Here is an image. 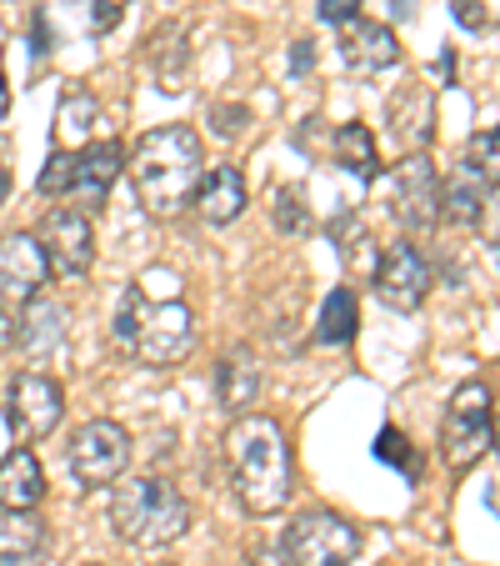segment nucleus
<instances>
[{
	"label": "nucleus",
	"instance_id": "f257e3e1",
	"mask_svg": "<svg viewBox=\"0 0 500 566\" xmlns=\"http://www.w3.org/2000/svg\"><path fill=\"white\" fill-rule=\"evenodd\" d=\"M116 346L140 366H181L195 352V311L171 271H150L126 286L116 311Z\"/></svg>",
	"mask_w": 500,
	"mask_h": 566
},
{
	"label": "nucleus",
	"instance_id": "f03ea898",
	"mask_svg": "<svg viewBox=\"0 0 500 566\" xmlns=\"http://www.w3.org/2000/svg\"><path fill=\"white\" fill-rule=\"evenodd\" d=\"M225 471L231 492L251 516H276L296 492V467H290V441L276 417L245 411L225 431Z\"/></svg>",
	"mask_w": 500,
	"mask_h": 566
},
{
	"label": "nucleus",
	"instance_id": "7ed1b4c3",
	"mask_svg": "<svg viewBox=\"0 0 500 566\" xmlns=\"http://www.w3.org/2000/svg\"><path fill=\"white\" fill-rule=\"evenodd\" d=\"M126 171L136 186V201L146 206L156 221H175L191 211L195 186L205 171L201 136L191 126H156L126 150Z\"/></svg>",
	"mask_w": 500,
	"mask_h": 566
},
{
	"label": "nucleus",
	"instance_id": "20e7f679",
	"mask_svg": "<svg viewBox=\"0 0 500 566\" xmlns=\"http://www.w3.org/2000/svg\"><path fill=\"white\" fill-rule=\"evenodd\" d=\"M110 532L126 546H140V552L171 546L191 532V502L160 476L116 481V492H110Z\"/></svg>",
	"mask_w": 500,
	"mask_h": 566
},
{
	"label": "nucleus",
	"instance_id": "39448f33",
	"mask_svg": "<svg viewBox=\"0 0 500 566\" xmlns=\"http://www.w3.org/2000/svg\"><path fill=\"white\" fill-rule=\"evenodd\" d=\"M490 421H496V396L486 381H460L450 391V407L440 417V457L450 471H470L490 457Z\"/></svg>",
	"mask_w": 500,
	"mask_h": 566
},
{
	"label": "nucleus",
	"instance_id": "423d86ee",
	"mask_svg": "<svg viewBox=\"0 0 500 566\" xmlns=\"http://www.w3.org/2000/svg\"><path fill=\"white\" fill-rule=\"evenodd\" d=\"M385 196H391L385 206H391L401 231L426 235L440 226V176L426 150H405V156L395 160L391 176H385Z\"/></svg>",
	"mask_w": 500,
	"mask_h": 566
},
{
	"label": "nucleus",
	"instance_id": "0eeeda50",
	"mask_svg": "<svg viewBox=\"0 0 500 566\" xmlns=\"http://www.w3.org/2000/svg\"><path fill=\"white\" fill-rule=\"evenodd\" d=\"M290 566H351L361 556V526L341 512H300L280 542Z\"/></svg>",
	"mask_w": 500,
	"mask_h": 566
},
{
	"label": "nucleus",
	"instance_id": "6e6552de",
	"mask_svg": "<svg viewBox=\"0 0 500 566\" xmlns=\"http://www.w3.org/2000/svg\"><path fill=\"white\" fill-rule=\"evenodd\" d=\"M65 461H71V476L81 481L86 492L116 486L130 467V431L110 417L86 421V427H75L71 447H65Z\"/></svg>",
	"mask_w": 500,
	"mask_h": 566
},
{
	"label": "nucleus",
	"instance_id": "1a4fd4ad",
	"mask_svg": "<svg viewBox=\"0 0 500 566\" xmlns=\"http://www.w3.org/2000/svg\"><path fill=\"white\" fill-rule=\"evenodd\" d=\"M31 235L41 241L51 276L75 281L96 266V226H91V216L81 206H51Z\"/></svg>",
	"mask_w": 500,
	"mask_h": 566
},
{
	"label": "nucleus",
	"instance_id": "9d476101",
	"mask_svg": "<svg viewBox=\"0 0 500 566\" xmlns=\"http://www.w3.org/2000/svg\"><path fill=\"white\" fill-rule=\"evenodd\" d=\"M6 417L21 441H45L65 417V391L45 371H15L6 386Z\"/></svg>",
	"mask_w": 500,
	"mask_h": 566
},
{
	"label": "nucleus",
	"instance_id": "9b49d317",
	"mask_svg": "<svg viewBox=\"0 0 500 566\" xmlns=\"http://www.w3.org/2000/svg\"><path fill=\"white\" fill-rule=\"evenodd\" d=\"M371 291L381 306L391 311H421V301L430 296V261L421 256V247L395 241L371 271Z\"/></svg>",
	"mask_w": 500,
	"mask_h": 566
},
{
	"label": "nucleus",
	"instance_id": "f8f14e48",
	"mask_svg": "<svg viewBox=\"0 0 500 566\" xmlns=\"http://www.w3.org/2000/svg\"><path fill=\"white\" fill-rule=\"evenodd\" d=\"M51 281L45 251L31 231H6L0 235V306H25L35 301Z\"/></svg>",
	"mask_w": 500,
	"mask_h": 566
},
{
	"label": "nucleus",
	"instance_id": "ddd939ff",
	"mask_svg": "<svg viewBox=\"0 0 500 566\" xmlns=\"http://www.w3.org/2000/svg\"><path fill=\"white\" fill-rule=\"evenodd\" d=\"M341 65L361 81L381 71H395L401 65V41H395V25L375 21V15H355V21L341 25Z\"/></svg>",
	"mask_w": 500,
	"mask_h": 566
},
{
	"label": "nucleus",
	"instance_id": "4468645a",
	"mask_svg": "<svg viewBox=\"0 0 500 566\" xmlns=\"http://www.w3.org/2000/svg\"><path fill=\"white\" fill-rule=\"evenodd\" d=\"M120 171H126V146L120 140H91L81 156H75V181H71V196L81 201V211H100L110 196V186L120 181Z\"/></svg>",
	"mask_w": 500,
	"mask_h": 566
},
{
	"label": "nucleus",
	"instance_id": "2eb2a0df",
	"mask_svg": "<svg viewBox=\"0 0 500 566\" xmlns=\"http://www.w3.org/2000/svg\"><path fill=\"white\" fill-rule=\"evenodd\" d=\"M191 206H195V216H201L205 226H231V221H241L245 206H251V186H245V171H241V166H231V160H221V166H205Z\"/></svg>",
	"mask_w": 500,
	"mask_h": 566
},
{
	"label": "nucleus",
	"instance_id": "dca6fc26",
	"mask_svg": "<svg viewBox=\"0 0 500 566\" xmlns=\"http://www.w3.org/2000/svg\"><path fill=\"white\" fill-rule=\"evenodd\" d=\"M260 386H266V366H260L256 346H231L215 366V396H221V411L245 417V411L260 401Z\"/></svg>",
	"mask_w": 500,
	"mask_h": 566
},
{
	"label": "nucleus",
	"instance_id": "f3484780",
	"mask_svg": "<svg viewBox=\"0 0 500 566\" xmlns=\"http://www.w3.org/2000/svg\"><path fill=\"white\" fill-rule=\"evenodd\" d=\"M385 120H391V136L405 150H426L436 140V96H430V86H421V81L401 86L385 106Z\"/></svg>",
	"mask_w": 500,
	"mask_h": 566
},
{
	"label": "nucleus",
	"instance_id": "a211bd4d",
	"mask_svg": "<svg viewBox=\"0 0 500 566\" xmlns=\"http://www.w3.org/2000/svg\"><path fill=\"white\" fill-rule=\"evenodd\" d=\"M45 502V471L31 447L0 457V512H35Z\"/></svg>",
	"mask_w": 500,
	"mask_h": 566
},
{
	"label": "nucleus",
	"instance_id": "6ab92c4d",
	"mask_svg": "<svg viewBox=\"0 0 500 566\" xmlns=\"http://www.w3.org/2000/svg\"><path fill=\"white\" fill-rule=\"evenodd\" d=\"M51 552V526L41 512H0V566H41Z\"/></svg>",
	"mask_w": 500,
	"mask_h": 566
},
{
	"label": "nucleus",
	"instance_id": "aec40b11",
	"mask_svg": "<svg viewBox=\"0 0 500 566\" xmlns=\"http://www.w3.org/2000/svg\"><path fill=\"white\" fill-rule=\"evenodd\" d=\"M146 65L150 75H156V86L166 91V96H181L185 86H191V61H185V31L181 25H160L156 35L146 41Z\"/></svg>",
	"mask_w": 500,
	"mask_h": 566
},
{
	"label": "nucleus",
	"instance_id": "412c9836",
	"mask_svg": "<svg viewBox=\"0 0 500 566\" xmlns=\"http://www.w3.org/2000/svg\"><path fill=\"white\" fill-rule=\"evenodd\" d=\"M100 136V101L91 91H65L55 106V146L61 150H86Z\"/></svg>",
	"mask_w": 500,
	"mask_h": 566
},
{
	"label": "nucleus",
	"instance_id": "4be33fe9",
	"mask_svg": "<svg viewBox=\"0 0 500 566\" xmlns=\"http://www.w3.org/2000/svg\"><path fill=\"white\" fill-rule=\"evenodd\" d=\"M330 156L341 171L355 176V186H371L381 176V150H375V136L365 120H345L336 136H330Z\"/></svg>",
	"mask_w": 500,
	"mask_h": 566
},
{
	"label": "nucleus",
	"instance_id": "5701e85b",
	"mask_svg": "<svg viewBox=\"0 0 500 566\" xmlns=\"http://www.w3.org/2000/svg\"><path fill=\"white\" fill-rule=\"evenodd\" d=\"M25 316H21V342L15 346H25L31 356H45V352H61L65 346V311H61V301H25Z\"/></svg>",
	"mask_w": 500,
	"mask_h": 566
},
{
	"label": "nucleus",
	"instance_id": "b1692460",
	"mask_svg": "<svg viewBox=\"0 0 500 566\" xmlns=\"http://www.w3.org/2000/svg\"><path fill=\"white\" fill-rule=\"evenodd\" d=\"M486 196H490V186L480 181L476 171H466V166H460L450 181H440V221H450V226H476V216H480V206H486Z\"/></svg>",
	"mask_w": 500,
	"mask_h": 566
},
{
	"label": "nucleus",
	"instance_id": "393cba45",
	"mask_svg": "<svg viewBox=\"0 0 500 566\" xmlns=\"http://www.w3.org/2000/svg\"><path fill=\"white\" fill-rule=\"evenodd\" d=\"M355 332H361V306H355V291L351 286H336L320 306L316 321V342L320 346H351Z\"/></svg>",
	"mask_w": 500,
	"mask_h": 566
},
{
	"label": "nucleus",
	"instance_id": "a878e982",
	"mask_svg": "<svg viewBox=\"0 0 500 566\" xmlns=\"http://www.w3.org/2000/svg\"><path fill=\"white\" fill-rule=\"evenodd\" d=\"M375 461H381V467H395L405 481H421V471H426V457L405 441L401 427H381V437H375Z\"/></svg>",
	"mask_w": 500,
	"mask_h": 566
},
{
	"label": "nucleus",
	"instance_id": "bb28decb",
	"mask_svg": "<svg viewBox=\"0 0 500 566\" xmlns=\"http://www.w3.org/2000/svg\"><path fill=\"white\" fill-rule=\"evenodd\" d=\"M466 171H476L486 186H500V126L490 130H476L466 140V160H460Z\"/></svg>",
	"mask_w": 500,
	"mask_h": 566
},
{
	"label": "nucleus",
	"instance_id": "cd10ccee",
	"mask_svg": "<svg viewBox=\"0 0 500 566\" xmlns=\"http://www.w3.org/2000/svg\"><path fill=\"white\" fill-rule=\"evenodd\" d=\"M71 11H81V31L86 35H110L126 21L130 0H71Z\"/></svg>",
	"mask_w": 500,
	"mask_h": 566
},
{
	"label": "nucleus",
	"instance_id": "c85d7f7f",
	"mask_svg": "<svg viewBox=\"0 0 500 566\" xmlns=\"http://www.w3.org/2000/svg\"><path fill=\"white\" fill-rule=\"evenodd\" d=\"M270 216H276V231H286V235H306V231H310L306 191H296V186H280L276 201H270Z\"/></svg>",
	"mask_w": 500,
	"mask_h": 566
},
{
	"label": "nucleus",
	"instance_id": "c756f323",
	"mask_svg": "<svg viewBox=\"0 0 500 566\" xmlns=\"http://www.w3.org/2000/svg\"><path fill=\"white\" fill-rule=\"evenodd\" d=\"M71 181H75V150H51V160L41 166V176H35V191L41 196H71Z\"/></svg>",
	"mask_w": 500,
	"mask_h": 566
},
{
	"label": "nucleus",
	"instance_id": "7c9ffc66",
	"mask_svg": "<svg viewBox=\"0 0 500 566\" xmlns=\"http://www.w3.org/2000/svg\"><path fill=\"white\" fill-rule=\"evenodd\" d=\"M450 15L466 31H500V0H450Z\"/></svg>",
	"mask_w": 500,
	"mask_h": 566
},
{
	"label": "nucleus",
	"instance_id": "2f4dec72",
	"mask_svg": "<svg viewBox=\"0 0 500 566\" xmlns=\"http://www.w3.org/2000/svg\"><path fill=\"white\" fill-rule=\"evenodd\" d=\"M245 126H251V106H211V130L221 140L245 136Z\"/></svg>",
	"mask_w": 500,
	"mask_h": 566
},
{
	"label": "nucleus",
	"instance_id": "473e14b6",
	"mask_svg": "<svg viewBox=\"0 0 500 566\" xmlns=\"http://www.w3.org/2000/svg\"><path fill=\"white\" fill-rule=\"evenodd\" d=\"M476 226H480V235H486V247L500 256V186H490V196H486V206H480Z\"/></svg>",
	"mask_w": 500,
	"mask_h": 566
},
{
	"label": "nucleus",
	"instance_id": "72a5a7b5",
	"mask_svg": "<svg viewBox=\"0 0 500 566\" xmlns=\"http://www.w3.org/2000/svg\"><path fill=\"white\" fill-rule=\"evenodd\" d=\"M355 15H361V0H320V21H330V25H345Z\"/></svg>",
	"mask_w": 500,
	"mask_h": 566
},
{
	"label": "nucleus",
	"instance_id": "f704fd0d",
	"mask_svg": "<svg viewBox=\"0 0 500 566\" xmlns=\"http://www.w3.org/2000/svg\"><path fill=\"white\" fill-rule=\"evenodd\" d=\"M15 342H21V316L11 306H0V352H11Z\"/></svg>",
	"mask_w": 500,
	"mask_h": 566
},
{
	"label": "nucleus",
	"instance_id": "c9c22d12",
	"mask_svg": "<svg viewBox=\"0 0 500 566\" xmlns=\"http://www.w3.org/2000/svg\"><path fill=\"white\" fill-rule=\"evenodd\" d=\"M310 65H316V41L300 35V41L290 45V71H310Z\"/></svg>",
	"mask_w": 500,
	"mask_h": 566
},
{
	"label": "nucleus",
	"instance_id": "e433bc0d",
	"mask_svg": "<svg viewBox=\"0 0 500 566\" xmlns=\"http://www.w3.org/2000/svg\"><path fill=\"white\" fill-rule=\"evenodd\" d=\"M405 15H411V0H385V15H381V21H385V25L405 21Z\"/></svg>",
	"mask_w": 500,
	"mask_h": 566
},
{
	"label": "nucleus",
	"instance_id": "4c0bfd02",
	"mask_svg": "<svg viewBox=\"0 0 500 566\" xmlns=\"http://www.w3.org/2000/svg\"><path fill=\"white\" fill-rule=\"evenodd\" d=\"M11 111V81H6V55H0V120Z\"/></svg>",
	"mask_w": 500,
	"mask_h": 566
},
{
	"label": "nucleus",
	"instance_id": "58836bf2",
	"mask_svg": "<svg viewBox=\"0 0 500 566\" xmlns=\"http://www.w3.org/2000/svg\"><path fill=\"white\" fill-rule=\"evenodd\" d=\"M6 196H11V171L0 166V206H6Z\"/></svg>",
	"mask_w": 500,
	"mask_h": 566
},
{
	"label": "nucleus",
	"instance_id": "ea45409f",
	"mask_svg": "<svg viewBox=\"0 0 500 566\" xmlns=\"http://www.w3.org/2000/svg\"><path fill=\"white\" fill-rule=\"evenodd\" d=\"M490 451H500V417L490 421Z\"/></svg>",
	"mask_w": 500,
	"mask_h": 566
},
{
	"label": "nucleus",
	"instance_id": "a19ab883",
	"mask_svg": "<svg viewBox=\"0 0 500 566\" xmlns=\"http://www.w3.org/2000/svg\"><path fill=\"white\" fill-rule=\"evenodd\" d=\"M91 566H100V562H91Z\"/></svg>",
	"mask_w": 500,
	"mask_h": 566
}]
</instances>
